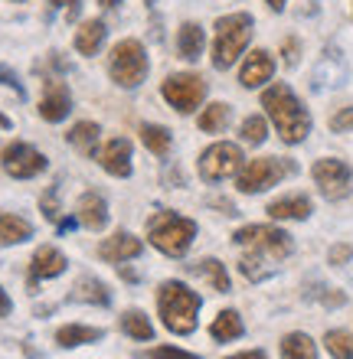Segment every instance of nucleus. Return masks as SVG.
<instances>
[{
  "instance_id": "f257e3e1",
  "label": "nucleus",
  "mask_w": 353,
  "mask_h": 359,
  "mask_svg": "<svg viewBox=\"0 0 353 359\" xmlns=\"http://www.w3.org/2000/svg\"><path fill=\"white\" fill-rule=\"evenodd\" d=\"M239 248H242V258H239V268L248 281H265L278 271V265L291 255V236L281 232L275 226H246L232 236Z\"/></svg>"
},
{
  "instance_id": "f03ea898",
  "label": "nucleus",
  "mask_w": 353,
  "mask_h": 359,
  "mask_svg": "<svg viewBox=\"0 0 353 359\" xmlns=\"http://www.w3.org/2000/svg\"><path fill=\"white\" fill-rule=\"evenodd\" d=\"M262 108H265V114L272 118L285 144H301L311 134V114L305 111V104L298 102V95L285 82L262 92Z\"/></svg>"
},
{
  "instance_id": "7ed1b4c3",
  "label": "nucleus",
  "mask_w": 353,
  "mask_h": 359,
  "mask_svg": "<svg viewBox=\"0 0 353 359\" xmlns=\"http://www.w3.org/2000/svg\"><path fill=\"white\" fill-rule=\"evenodd\" d=\"M203 307V297L193 287L180 281H164L161 284V294H157V313H161L164 327L171 333H187L197 330V313Z\"/></svg>"
},
{
  "instance_id": "20e7f679",
  "label": "nucleus",
  "mask_w": 353,
  "mask_h": 359,
  "mask_svg": "<svg viewBox=\"0 0 353 359\" xmlns=\"http://www.w3.org/2000/svg\"><path fill=\"white\" fill-rule=\"evenodd\" d=\"M147 238L154 248H161L164 255L180 258L190 252L193 238H197V222L187 216H177L171 209H161L147 219Z\"/></svg>"
},
{
  "instance_id": "39448f33",
  "label": "nucleus",
  "mask_w": 353,
  "mask_h": 359,
  "mask_svg": "<svg viewBox=\"0 0 353 359\" xmlns=\"http://www.w3.org/2000/svg\"><path fill=\"white\" fill-rule=\"evenodd\" d=\"M252 39V17L248 13H229L216 20V39H213V66L229 69Z\"/></svg>"
},
{
  "instance_id": "423d86ee",
  "label": "nucleus",
  "mask_w": 353,
  "mask_h": 359,
  "mask_svg": "<svg viewBox=\"0 0 353 359\" xmlns=\"http://www.w3.org/2000/svg\"><path fill=\"white\" fill-rule=\"evenodd\" d=\"M147 69H151V62H147V53L138 39H121L108 56V76L121 88H138L147 79Z\"/></svg>"
},
{
  "instance_id": "0eeeda50",
  "label": "nucleus",
  "mask_w": 353,
  "mask_h": 359,
  "mask_svg": "<svg viewBox=\"0 0 353 359\" xmlns=\"http://www.w3.org/2000/svg\"><path fill=\"white\" fill-rule=\"evenodd\" d=\"M298 173L295 161H281V157H255V161L242 163L239 170V193H265L278 183V180Z\"/></svg>"
},
{
  "instance_id": "6e6552de",
  "label": "nucleus",
  "mask_w": 353,
  "mask_h": 359,
  "mask_svg": "<svg viewBox=\"0 0 353 359\" xmlns=\"http://www.w3.org/2000/svg\"><path fill=\"white\" fill-rule=\"evenodd\" d=\"M161 95L173 111L190 114V111H197L203 104V98H206V82H203L200 76H193V72H177V76H171L161 86Z\"/></svg>"
},
{
  "instance_id": "1a4fd4ad",
  "label": "nucleus",
  "mask_w": 353,
  "mask_h": 359,
  "mask_svg": "<svg viewBox=\"0 0 353 359\" xmlns=\"http://www.w3.org/2000/svg\"><path fill=\"white\" fill-rule=\"evenodd\" d=\"M311 177H314L321 196L337 203V199H347L350 196V187H353V170L350 163L337 161V157H324L311 167Z\"/></svg>"
},
{
  "instance_id": "9d476101",
  "label": "nucleus",
  "mask_w": 353,
  "mask_h": 359,
  "mask_svg": "<svg viewBox=\"0 0 353 359\" xmlns=\"http://www.w3.org/2000/svg\"><path fill=\"white\" fill-rule=\"evenodd\" d=\"M242 151H239L236 144H213V147H206V151L200 154V177L206 180V183H220V180H229L236 177L239 170H242Z\"/></svg>"
},
{
  "instance_id": "9b49d317",
  "label": "nucleus",
  "mask_w": 353,
  "mask_h": 359,
  "mask_svg": "<svg viewBox=\"0 0 353 359\" xmlns=\"http://www.w3.org/2000/svg\"><path fill=\"white\" fill-rule=\"evenodd\" d=\"M0 167H4V173L13 180H33L46 170V157H43L33 144L13 141L10 147H4V154H0Z\"/></svg>"
},
{
  "instance_id": "f8f14e48",
  "label": "nucleus",
  "mask_w": 353,
  "mask_h": 359,
  "mask_svg": "<svg viewBox=\"0 0 353 359\" xmlns=\"http://www.w3.org/2000/svg\"><path fill=\"white\" fill-rule=\"evenodd\" d=\"M69 111H72L69 86L62 79H46V82H43V98H39V118L49 124H56V121H62Z\"/></svg>"
},
{
  "instance_id": "ddd939ff",
  "label": "nucleus",
  "mask_w": 353,
  "mask_h": 359,
  "mask_svg": "<svg viewBox=\"0 0 353 359\" xmlns=\"http://www.w3.org/2000/svg\"><path fill=\"white\" fill-rule=\"evenodd\" d=\"M69 258L59 252V248L53 245H43L33 252V258H29V287H36L39 281H49V278H59V274L66 271Z\"/></svg>"
},
{
  "instance_id": "4468645a",
  "label": "nucleus",
  "mask_w": 353,
  "mask_h": 359,
  "mask_svg": "<svg viewBox=\"0 0 353 359\" xmlns=\"http://www.w3.org/2000/svg\"><path fill=\"white\" fill-rule=\"evenodd\" d=\"M272 76H275V59L268 56L265 49H255V53H248V59L242 62V69H239V82H242V88H258V86H265Z\"/></svg>"
},
{
  "instance_id": "2eb2a0df",
  "label": "nucleus",
  "mask_w": 353,
  "mask_h": 359,
  "mask_svg": "<svg viewBox=\"0 0 353 359\" xmlns=\"http://www.w3.org/2000/svg\"><path fill=\"white\" fill-rule=\"evenodd\" d=\"M141 252H144L141 238H134L131 232H124V229L98 245V258H105V262H112V265H121V262H128V258H138Z\"/></svg>"
},
{
  "instance_id": "dca6fc26",
  "label": "nucleus",
  "mask_w": 353,
  "mask_h": 359,
  "mask_svg": "<svg viewBox=\"0 0 353 359\" xmlns=\"http://www.w3.org/2000/svg\"><path fill=\"white\" fill-rule=\"evenodd\" d=\"M98 163L105 167L112 177H128L131 173V141L128 137H112L98 154Z\"/></svg>"
},
{
  "instance_id": "f3484780",
  "label": "nucleus",
  "mask_w": 353,
  "mask_h": 359,
  "mask_svg": "<svg viewBox=\"0 0 353 359\" xmlns=\"http://www.w3.org/2000/svg\"><path fill=\"white\" fill-rule=\"evenodd\" d=\"M76 219L86 229L98 232V229L108 226V203L98 196L95 189H88V193H82V196H79V203H76Z\"/></svg>"
},
{
  "instance_id": "a211bd4d",
  "label": "nucleus",
  "mask_w": 353,
  "mask_h": 359,
  "mask_svg": "<svg viewBox=\"0 0 353 359\" xmlns=\"http://www.w3.org/2000/svg\"><path fill=\"white\" fill-rule=\"evenodd\" d=\"M69 301L108 307V304H112V291H108V284L98 281V278H79V281L72 284V291H69Z\"/></svg>"
},
{
  "instance_id": "6ab92c4d",
  "label": "nucleus",
  "mask_w": 353,
  "mask_h": 359,
  "mask_svg": "<svg viewBox=\"0 0 353 359\" xmlns=\"http://www.w3.org/2000/svg\"><path fill=\"white\" fill-rule=\"evenodd\" d=\"M265 212L272 219H307L311 216V199L305 193H291V196H281L275 203H268Z\"/></svg>"
},
{
  "instance_id": "aec40b11",
  "label": "nucleus",
  "mask_w": 353,
  "mask_h": 359,
  "mask_svg": "<svg viewBox=\"0 0 353 359\" xmlns=\"http://www.w3.org/2000/svg\"><path fill=\"white\" fill-rule=\"evenodd\" d=\"M190 271L197 274V278H203L216 294L229 291V271H226V265H222L220 258H203V262L190 265Z\"/></svg>"
},
{
  "instance_id": "412c9836",
  "label": "nucleus",
  "mask_w": 353,
  "mask_h": 359,
  "mask_svg": "<svg viewBox=\"0 0 353 359\" xmlns=\"http://www.w3.org/2000/svg\"><path fill=\"white\" fill-rule=\"evenodd\" d=\"M105 23L102 20H86L82 27H79L76 33V49L79 56H98V49H102V43H105Z\"/></svg>"
},
{
  "instance_id": "4be33fe9",
  "label": "nucleus",
  "mask_w": 353,
  "mask_h": 359,
  "mask_svg": "<svg viewBox=\"0 0 353 359\" xmlns=\"http://www.w3.org/2000/svg\"><path fill=\"white\" fill-rule=\"evenodd\" d=\"M105 333L98 327H82V323H66L56 330V343L62 350H72V346H86V343H98Z\"/></svg>"
},
{
  "instance_id": "5701e85b",
  "label": "nucleus",
  "mask_w": 353,
  "mask_h": 359,
  "mask_svg": "<svg viewBox=\"0 0 353 359\" xmlns=\"http://www.w3.org/2000/svg\"><path fill=\"white\" fill-rule=\"evenodd\" d=\"M27 238H33V226H29L27 219L13 216V212H0V248L20 245Z\"/></svg>"
},
{
  "instance_id": "b1692460",
  "label": "nucleus",
  "mask_w": 353,
  "mask_h": 359,
  "mask_svg": "<svg viewBox=\"0 0 353 359\" xmlns=\"http://www.w3.org/2000/svg\"><path fill=\"white\" fill-rule=\"evenodd\" d=\"M203 46H206V33H203L200 23H183L180 33H177V53L193 62V59L203 56Z\"/></svg>"
},
{
  "instance_id": "393cba45",
  "label": "nucleus",
  "mask_w": 353,
  "mask_h": 359,
  "mask_svg": "<svg viewBox=\"0 0 353 359\" xmlns=\"http://www.w3.org/2000/svg\"><path fill=\"white\" fill-rule=\"evenodd\" d=\"M98 124H92V121H79V124H72V131L66 134V141L76 147L82 157H95L98 154Z\"/></svg>"
},
{
  "instance_id": "a878e982",
  "label": "nucleus",
  "mask_w": 353,
  "mask_h": 359,
  "mask_svg": "<svg viewBox=\"0 0 353 359\" xmlns=\"http://www.w3.org/2000/svg\"><path fill=\"white\" fill-rule=\"evenodd\" d=\"M229 118H232V108L226 102H213L210 108H203V114L197 118V124H200V131L206 134H220L229 128Z\"/></svg>"
},
{
  "instance_id": "bb28decb",
  "label": "nucleus",
  "mask_w": 353,
  "mask_h": 359,
  "mask_svg": "<svg viewBox=\"0 0 353 359\" xmlns=\"http://www.w3.org/2000/svg\"><path fill=\"white\" fill-rule=\"evenodd\" d=\"M246 333V327H242V317H239L236 311H222L216 320H213L210 327V337L220 343H229V340H239Z\"/></svg>"
},
{
  "instance_id": "cd10ccee",
  "label": "nucleus",
  "mask_w": 353,
  "mask_h": 359,
  "mask_svg": "<svg viewBox=\"0 0 353 359\" xmlns=\"http://www.w3.org/2000/svg\"><path fill=\"white\" fill-rule=\"evenodd\" d=\"M281 359H317V346L307 333H288L281 337Z\"/></svg>"
},
{
  "instance_id": "c85d7f7f",
  "label": "nucleus",
  "mask_w": 353,
  "mask_h": 359,
  "mask_svg": "<svg viewBox=\"0 0 353 359\" xmlns=\"http://www.w3.org/2000/svg\"><path fill=\"white\" fill-rule=\"evenodd\" d=\"M141 141L151 154L167 157V154H171V144H173V134L167 131L164 124H141Z\"/></svg>"
},
{
  "instance_id": "c756f323",
  "label": "nucleus",
  "mask_w": 353,
  "mask_h": 359,
  "mask_svg": "<svg viewBox=\"0 0 353 359\" xmlns=\"http://www.w3.org/2000/svg\"><path fill=\"white\" fill-rule=\"evenodd\" d=\"M121 330L128 333V337H134V340H154V323L151 317L144 311H124L121 313Z\"/></svg>"
},
{
  "instance_id": "7c9ffc66",
  "label": "nucleus",
  "mask_w": 353,
  "mask_h": 359,
  "mask_svg": "<svg viewBox=\"0 0 353 359\" xmlns=\"http://www.w3.org/2000/svg\"><path fill=\"white\" fill-rule=\"evenodd\" d=\"M324 346L334 359H353V337L347 330H331L324 337Z\"/></svg>"
},
{
  "instance_id": "2f4dec72",
  "label": "nucleus",
  "mask_w": 353,
  "mask_h": 359,
  "mask_svg": "<svg viewBox=\"0 0 353 359\" xmlns=\"http://www.w3.org/2000/svg\"><path fill=\"white\" fill-rule=\"evenodd\" d=\"M242 141L246 144H262L268 137V124H265V118L262 114H248L246 121H242Z\"/></svg>"
},
{
  "instance_id": "473e14b6",
  "label": "nucleus",
  "mask_w": 353,
  "mask_h": 359,
  "mask_svg": "<svg viewBox=\"0 0 353 359\" xmlns=\"http://www.w3.org/2000/svg\"><path fill=\"white\" fill-rule=\"evenodd\" d=\"M331 131L334 134L353 131V108H340L337 114H331Z\"/></svg>"
},
{
  "instance_id": "72a5a7b5",
  "label": "nucleus",
  "mask_w": 353,
  "mask_h": 359,
  "mask_svg": "<svg viewBox=\"0 0 353 359\" xmlns=\"http://www.w3.org/2000/svg\"><path fill=\"white\" fill-rule=\"evenodd\" d=\"M56 196H59V187H49L46 193H43V199H39V206H43V216H46V219H59Z\"/></svg>"
},
{
  "instance_id": "f704fd0d",
  "label": "nucleus",
  "mask_w": 353,
  "mask_h": 359,
  "mask_svg": "<svg viewBox=\"0 0 353 359\" xmlns=\"http://www.w3.org/2000/svg\"><path fill=\"white\" fill-rule=\"evenodd\" d=\"M151 359H200V356L187 350H177V346H157V350H151Z\"/></svg>"
},
{
  "instance_id": "c9c22d12",
  "label": "nucleus",
  "mask_w": 353,
  "mask_h": 359,
  "mask_svg": "<svg viewBox=\"0 0 353 359\" xmlns=\"http://www.w3.org/2000/svg\"><path fill=\"white\" fill-rule=\"evenodd\" d=\"M49 10H66V20L72 23L82 10V0H49Z\"/></svg>"
},
{
  "instance_id": "e433bc0d",
  "label": "nucleus",
  "mask_w": 353,
  "mask_h": 359,
  "mask_svg": "<svg viewBox=\"0 0 353 359\" xmlns=\"http://www.w3.org/2000/svg\"><path fill=\"white\" fill-rule=\"evenodd\" d=\"M0 86H7V88H13V92L20 95V98H23V82H20L17 79V72H13V69H7V66H0Z\"/></svg>"
},
{
  "instance_id": "4c0bfd02",
  "label": "nucleus",
  "mask_w": 353,
  "mask_h": 359,
  "mask_svg": "<svg viewBox=\"0 0 353 359\" xmlns=\"http://www.w3.org/2000/svg\"><path fill=\"white\" fill-rule=\"evenodd\" d=\"M281 53H285V62H288V66H295V62H298V53H301V43H298V39H285Z\"/></svg>"
},
{
  "instance_id": "58836bf2",
  "label": "nucleus",
  "mask_w": 353,
  "mask_h": 359,
  "mask_svg": "<svg viewBox=\"0 0 353 359\" xmlns=\"http://www.w3.org/2000/svg\"><path fill=\"white\" fill-rule=\"evenodd\" d=\"M353 248L350 245H334L331 248V265H344V262H350Z\"/></svg>"
},
{
  "instance_id": "ea45409f",
  "label": "nucleus",
  "mask_w": 353,
  "mask_h": 359,
  "mask_svg": "<svg viewBox=\"0 0 353 359\" xmlns=\"http://www.w3.org/2000/svg\"><path fill=\"white\" fill-rule=\"evenodd\" d=\"M10 311H13V304H10L7 291H4V287H0V317H10Z\"/></svg>"
},
{
  "instance_id": "a19ab883",
  "label": "nucleus",
  "mask_w": 353,
  "mask_h": 359,
  "mask_svg": "<svg viewBox=\"0 0 353 359\" xmlns=\"http://www.w3.org/2000/svg\"><path fill=\"white\" fill-rule=\"evenodd\" d=\"M229 359H268V356H265V350H246V353H236V356H229Z\"/></svg>"
},
{
  "instance_id": "79ce46f5",
  "label": "nucleus",
  "mask_w": 353,
  "mask_h": 359,
  "mask_svg": "<svg viewBox=\"0 0 353 359\" xmlns=\"http://www.w3.org/2000/svg\"><path fill=\"white\" fill-rule=\"evenodd\" d=\"M69 229H76V219H62L59 222V232H69Z\"/></svg>"
},
{
  "instance_id": "37998d69",
  "label": "nucleus",
  "mask_w": 353,
  "mask_h": 359,
  "mask_svg": "<svg viewBox=\"0 0 353 359\" xmlns=\"http://www.w3.org/2000/svg\"><path fill=\"white\" fill-rule=\"evenodd\" d=\"M265 4H268V7H272V10H281V7H285V4H288V0H265Z\"/></svg>"
},
{
  "instance_id": "c03bdc74",
  "label": "nucleus",
  "mask_w": 353,
  "mask_h": 359,
  "mask_svg": "<svg viewBox=\"0 0 353 359\" xmlns=\"http://www.w3.org/2000/svg\"><path fill=\"white\" fill-rule=\"evenodd\" d=\"M118 274H121V278H128V281H138V274H134V271H128V268H121V271H118Z\"/></svg>"
},
{
  "instance_id": "a18cd8bd",
  "label": "nucleus",
  "mask_w": 353,
  "mask_h": 359,
  "mask_svg": "<svg viewBox=\"0 0 353 359\" xmlns=\"http://www.w3.org/2000/svg\"><path fill=\"white\" fill-rule=\"evenodd\" d=\"M98 4H102V7H118L121 0H98Z\"/></svg>"
},
{
  "instance_id": "49530a36",
  "label": "nucleus",
  "mask_w": 353,
  "mask_h": 359,
  "mask_svg": "<svg viewBox=\"0 0 353 359\" xmlns=\"http://www.w3.org/2000/svg\"><path fill=\"white\" fill-rule=\"evenodd\" d=\"M0 128H10V121H7V118H4V114H0Z\"/></svg>"
},
{
  "instance_id": "de8ad7c7",
  "label": "nucleus",
  "mask_w": 353,
  "mask_h": 359,
  "mask_svg": "<svg viewBox=\"0 0 353 359\" xmlns=\"http://www.w3.org/2000/svg\"><path fill=\"white\" fill-rule=\"evenodd\" d=\"M147 4H154V0H147Z\"/></svg>"
},
{
  "instance_id": "09e8293b",
  "label": "nucleus",
  "mask_w": 353,
  "mask_h": 359,
  "mask_svg": "<svg viewBox=\"0 0 353 359\" xmlns=\"http://www.w3.org/2000/svg\"><path fill=\"white\" fill-rule=\"evenodd\" d=\"M13 4H20V0H13Z\"/></svg>"
}]
</instances>
